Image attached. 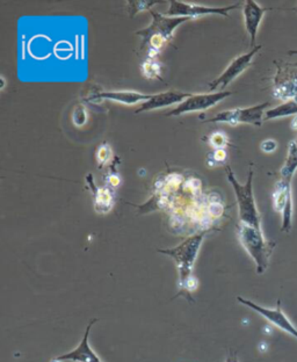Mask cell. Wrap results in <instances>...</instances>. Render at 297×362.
I'll return each instance as SVG.
<instances>
[{
  "instance_id": "obj_27",
  "label": "cell",
  "mask_w": 297,
  "mask_h": 362,
  "mask_svg": "<svg viewBox=\"0 0 297 362\" xmlns=\"http://www.w3.org/2000/svg\"><path fill=\"white\" fill-rule=\"evenodd\" d=\"M226 362H240V360H238V356H237L236 353L235 352H230L229 355L226 356Z\"/></svg>"
},
{
  "instance_id": "obj_12",
  "label": "cell",
  "mask_w": 297,
  "mask_h": 362,
  "mask_svg": "<svg viewBox=\"0 0 297 362\" xmlns=\"http://www.w3.org/2000/svg\"><path fill=\"white\" fill-rule=\"evenodd\" d=\"M266 13V8H262L258 3L253 0H247L244 4L243 15L245 28L250 35L251 47H255V39L258 34L259 26L262 24V18Z\"/></svg>"
},
{
  "instance_id": "obj_19",
  "label": "cell",
  "mask_w": 297,
  "mask_h": 362,
  "mask_svg": "<svg viewBox=\"0 0 297 362\" xmlns=\"http://www.w3.org/2000/svg\"><path fill=\"white\" fill-rule=\"evenodd\" d=\"M161 64L156 58L147 57L141 64V72L147 79L161 78Z\"/></svg>"
},
{
  "instance_id": "obj_20",
  "label": "cell",
  "mask_w": 297,
  "mask_h": 362,
  "mask_svg": "<svg viewBox=\"0 0 297 362\" xmlns=\"http://www.w3.org/2000/svg\"><path fill=\"white\" fill-rule=\"evenodd\" d=\"M204 140H206V142H207L214 150L226 149L230 143L229 136H228L224 132H221V130L213 132V133L209 134Z\"/></svg>"
},
{
  "instance_id": "obj_1",
  "label": "cell",
  "mask_w": 297,
  "mask_h": 362,
  "mask_svg": "<svg viewBox=\"0 0 297 362\" xmlns=\"http://www.w3.org/2000/svg\"><path fill=\"white\" fill-rule=\"evenodd\" d=\"M152 22L147 28L136 32V35L142 39L140 51L145 54V58H156L157 55L164 49L165 46L172 39L173 33L183 22L192 20L185 17H166L158 12L150 11Z\"/></svg>"
},
{
  "instance_id": "obj_16",
  "label": "cell",
  "mask_w": 297,
  "mask_h": 362,
  "mask_svg": "<svg viewBox=\"0 0 297 362\" xmlns=\"http://www.w3.org/2000/svg\"><path fill=\"white\" fill-rule=\"evenodd\" d=\"M152 94L138 93L134 91H111V92H100L91 96L90 99H107V100L118 101L125 105H134L151 99Z\"/></svg>"
},
{
  "instance_id": "obj_17",
  "label": "cell",
  "mask_w": 297,
  "mask_h": 362,
  "mask_svg": "<svg viewBox=\"0 0 297 362\" xmlns=\"http://www.w3.org/2000/svg\"><path fill=\"white\" fill-rule=\"evenodd\" d=\"M297 171V136L288 144L286 162L283 164L282 169L280 171L281 179L291 183L294 174Z\"/></svg>"
},
{
  "instance_id": "obj_24",
  "label": "cell",
  "mask_w": 297,
  "mask_h": 362,
  "mask_svg": "<svg viewBox=\"0 0 297 362\" xmlns=\"http://www.w3.org/2000/svg\"><path fill=\"white\" fill-rule=\"evenodd\" d=\"M158 4L157 1H152V3H147V1H135V3H130V11L134 13L136 12L144 11L147 8H150L151 6Z\"/></svg>"
},
{
  "instance_id": "obj_32",
  "label": "cell",
  "mask_w": 297,
  "mask_h": 362,
  "mask_svg": "<svg viewBox=\"0 0 297 362\" xmlns=\"http://www.w3.org/2000/svg\"><path fill=\"white\" fill-rule=\"evenodd\" d=\"M295 10H297V8H295Z\"/></svg>"
},
{
  "instance_id": "obj_23",
  "label": "cell",
  "mask_w": 297,
  "mask_h": 362,
  "mask_svg": "<svg viewBox=\"0 0 297 362\" xmlns=\"http://www.w3.org/2000/svg\"><path fill=\"white\" fill-rule=\"evenodd\" d=\"M87 109L82 107V106H79V107H77V109H75V114H73V121H75L77 126H82V125L87 123Z\"/></svg>"
},
{
  "instance_id": "obj_7",
  "label": "cell",
  "mask_w": 297,
  "mask_h": 362,
  "mask_svg": "<svg viewBox=\"0 0 297 362\" xmlns=\"http://www.w3.org/2000/svg\"><path fill=\"white\" fill-rule=\"evenodd\" d=\"M273 208L282 215L281 231L290 233L293 226V190L291 183L280 179L273 192Z\"/></svg>"
},
{
  "instance_id": "obj_14",
  "label": "cell",
  "mask_w": 297,
  "mask_h": 362,
  "mask_svg": "<svg viewBox=\"0 0 297 362\" xmlns=\"http://www.w3.org/2000/svg\"><path fill=\"white\" fill-rule=\"evenodd\" d=\"M97 322V319L91 320L90 324L87 325V331L84 334L80 344L73 350V351L69 352L66 354L60 355L57 356L61 360H69L72 362H102L97 353L91 348L90 344H89V336H90L91 327L94 323Z\"/></svg>"
},
{
  "instance_id": "obj_5",
  "label": "cell",
  "mask_w": 297,
  "mask_h": 362,
  "mask_svg": "<svg viewBox=\"0 0 297 362\" xmlns=\"http://www.w3.org/2000/svg\"><path fill=\"white\" fill-rule=\"evenodd\" d=\"M276 65L273 97L282 102L297 99V62H276Z\"/></svg>"
},
{
  "instance_id": "obj_28",
  "label": "cell",
  "mask_w": 297,
  "mask_h": 362,
  "mask_svg": "<svg viewBox=\"0 0 297 362\" xmlns=\"http://www.w3.org/2000/svg\"><path fill=\"white\" fill-rule=\"evenodd\" d=\"M290 128H291L293 130H295V132H297V115H295V116H293V118H291Z\"/></svg>"
},
{
  "instance_id": "obj_18",
  "label": "cell",
  "mask_w": 297,
  "mask_h": 362,
  "mask_svg": "<svg viewBox=\"0 0 297 362\" xmlns=\"http://www.w3.org/2000/svg\"><path fill=\"white\" fill-rule=\"evenodd\" d=\"M297 115V99L293 100L283 101L276 107L271 108L266 111L264 120H276V118H288V116H295Z\"/></svg>"
},
{
  "instance_id": "obj_25",
  "label": "cell",
  "mask_w": 297,
  "mask_h": 362,
  "mask_svg": "<svg viewBox=\"0 0 297 362\" xmlns=\"http://www.w3.org/2000/svg\"><path fill=\"white\" fill-rule=\"evenodd\" d=\"M260 149L265 154H272L278 149V142L276 140H265L260 144Z\"/></svg>"
},
{
  "instance_id": "obj_3",
  "label": "cell",
  "mask_w": 297,
  "mask_h": 362,
  "mask_svg": "<svg viewBox=\"0 0 297 362\" xmlns=\"http://www.w3.org/2000/svg\"><path fill=\"white\" fill-rule=\"evenodd\" d=\"M226 176L236 195L240 222L262 229V217L257 208L253 194V170L251 168L245 183H240L237 180L233 169L229 165L226 166Z\"/></svg>"
},
{
  "instance_id": "obj_30",
  "label": "cell",
  "mask_w": 297,
  "mask_h": 362,
  "mask_svg": "<svg viewBox=\"0 0 297 362\" xmlns=\"http://www.w3.org/2000/svg\"><path fill=\"white\" fill-rule=\"evenodd\" d=\"M51 362H63V360H61V359L58 358H54L51 359Z\"/></svg>"
},
{
  "instance_id": "obj_9",
  "label": "cell",
  "mask_w": 297,
  "mask_h": 362,
  "mask_svg": "<svg viewBox=\"0 0 297 362\" xmlns=\"http://www.w3.org/2000/svg\"><path fill=\"white\" fill-rule=\"evenodd\" d=\"M237 301L240 302V305L252 309V310H254L257 314L262 316V317H264L267 322L272 324V325H274V327H278L280 330L283 331V332H287V334L293 336L294 338H296L297 339V329L295 327V325L290 322V319L287 317L286 314L282 311V309H281V301H280V300L278 301L276 308L274 309L265 308V307L257 305V303H254V302L250 301V300L240 298V296L237 298Z\"/></svg>"
},
{
  "instance_id": "obj_26",
  "label": "cell",
  "mask_w": 297,
  "mask_h": 362,
  "mask_svg": "<svg viewBox=\"0 0 297 362\" xmlns=\"http://www.w3.org/2000/svg\"><path fill=\"white\" fill-rule=\"evenodd\" d=\"M120 183H121V178H120L118 173H108L107 176H106V186L115 188Z\"/></svg>"
},
{
  "instance_id": "obj_10",
  "label": "cell",
  "mask_w": 297,
  "mask_h": 362,
  "mask_svg": "<svg viewBox=\"0 0 297 362\" xmlns=\"http://www.w3.org/2000/svg\"><path fill=\"white\" fill-rule=\"evenodd\" d=\"M231 92L222 91L219 93L209 94H195L187 98L186 100L178 105L174 109L168 113V116H179V115L186 114L190 111H207L208 108L215 106L219 101L224 100L226 98L231 96Z\"/></svg>"
},
{
  "instance_id": "obj_4",
  "label": "cell",
  "mask_w": 297,
  "mask_h": 362,
  "mask_svg": "<svg viewBox=\"0 0 297 362\" xmlns=\"http://www.w3.org/2000/svg\"><path fill=\"white\" fill-rule=\"evenodd\" d=\"M204 239V233H195L183 240V243L176 248L158 250L159 253L168 255L176 262L178 274H179V280H178L179 289L183 287V284L190 276H193L192 272H193L194 264Z\"/></svg>"
},
{
  "instance_id": "obj_2",
  "label": "cell",
  "mask_w": 297,
  "mask_h": 362,
  "mask_svg": "<svg viewBox=\"0 0 297 362\" xmlns=\"http://www.w3.org/2000/svg\"><path fill=\"white\" fill-rule=\"evenodd\" d=\"M237 235L244 250L255 264L257 273L264 274L269 269V260L276 246V242L266 239L262 229L240 222L237 226Z\"/></svg>"
},
{
  "instance_id": "obj_29",
  "label": "cell",
  "mask_w": 297,
  "mask_h": 362,
  "mask_svg": "<svg viewBox=\"0 0 297 362\" xmlns=\"http://www.w3.org/2000/svg\"><path fill=\"white\" fill-rule=\"evenodd\" d=\"M259 350L262 352H266L269 350V345L266 344V343H260L259 344Z\"/></svg>"
},
{
  "instance_id": "obj_6",
  "label": "cell",
  "mask_w": 297,
  "mask_h": 362,
  "mask_svg": "<svg viewBox=\"0 0 297 362\" xmlns=\"http://www.w3.org/2000/svg\"><path fill=\"white\" fill-rule=\"evenodd\" d=\"M269 106V102L255 105L252 107L235 108L229 111H221L214 118H209L208 123H229L231 126H237L240 123H246L252 126L262 127L264 123L266 109Z\"/></svg>"
},
{
  "instance_id": "obj_13",
  "label": "cell",
  "mask_w": 297,
  "mask_h": 362,
  "mask_svg": "<svg viewBox=\"0 0 297 362\" xmlns=\"http://www.w3.org/2000/svg\"><path fill=\"white\" fill-rule=\"evenodd\" d=\"M190 96H192V94L183 93V92H178V91H168V92L154 94V96L152 94L151 99H149L147 101H144L143 104L137 108L135 113L140 114V113H143V111L168 107V106H171V105H180L183 101L186 100L187 98H190Z\"/></svg>"
},
{
  "instance_id": "obj_8",
  "label": "cell",
  "mask_w": 297,
  "mask_h": 362,
  "mask_svg": "<svg viewBox=\"0 0 297 362\" xmlns=\"http://www.w3.org/2000/svg\"><path fill=\"white\" fill-rule=\"evenodd\" d=\"M262 46H255V47L252 48L246 54L240 55L238 57L235 58V60L228 65V68L219 75V77H217L214 82H211V83L209 84V91L213 92V91L219 90V89L224 90L230 83H233V80H235L240 73H243V72L252 64L254 56L258 54L259 51H262Z\"/></svg>"
},
{
  "instance_id": "obj_31",
  "label": "cell",
  "mask_w": 297,
  "mask_h": 362,
  "mask_svg": "<svg viewBox=\"0 0 297 362\" xmlns=\"http://www.w3.org/2000/svg\"><path fill=\"white\" fill-rule=\"evenodd\" d=\"M288 55H297V49H293V51H288Z\"/></svg>"
},
{
  "instance_id": "obj_22",
  "label": "cell",
  "mask_w": 297,
  "mask_h": 362,
  "mask_svg": "<svg viewBox=\"0 0 297 362\" xmlns=\"http://www.w3.org/2000/svg\"><path fill=\"white\" fill-rule=\"evenodd\" d=\"M226 159H228V151H226V149H217V150H214L208 154L207 164L210 168L223 165L226 162Z\"/></svg>"
},
{
  "instance_id": "obj_15",
  "label": "cell",
  "mask_w": 297,
  "mask_h": 362,
  "mask_svg": "<svg viewBox=\"0 0 297 362\" xmlns=\"http://www.w3.org/2000/svg\"><path fill=\"white\" fill-rule=\"evenodd\" d=\"M87 180L93 193L94 210L99 214H107L111 212L114 206V193L111 187L97 186L92 178V174H89Z\"/></svg>"
},
{
  "instance_id": "obj_11",
  "label": "cell",
  "mask_w": 297,
  "mask_h": 362,
  "mask_svg": "<svg viewBox=\"0 0 297 362\" xmlns=\"http://www.w3.org/2000/svg\"><path fill=\"white\" fill-rule=\"evenodd\" d=\"M240 4L230 5L226 8H209V6H200V5L185 4L180 1H171L170 8L165 13L166 17H185V18H197L200 15H219L223 17H228L229 12L240 8Z\"/></svg>"
},
{
  "instance_id": "obj_21",
  "label": "cell",
  "mask_w": 297,
  "mask_h": 362,
  "mask_svg": "<svg viewBox=\"0 0 297 362\" xmlns=\"http://www.w3.org/2000/svg\"><path fill=\"white\" fill-rule=\"evenodd\" d=\"M96 157H97L98 165L99 169L108 165L111 162L113 158V151L109 144L102 143L100 147H98L97 152H96Z\"/></svg>"
}]
</instances>
